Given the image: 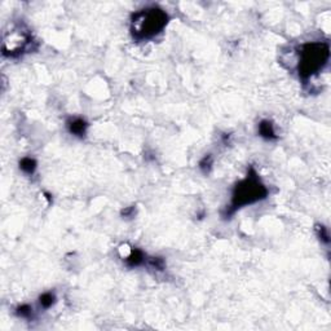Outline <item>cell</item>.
Listing matches in <instances>:
<instances>
[{"mask_svg": "<svg viewBox=\"0 0 331 331\" xmlns=\"http://www.w3.org/2000/svg\"><path fill=\"white\" fill-rule=\"evenodd\" d=\"M316 230H317L318 237H320V239H321L322 242L326 243V245H329V243H330V236H329L328 229L325 228L324 225H317Z\"/></svg>", "mask_w": 331, "mask_h": 331, "instance_id": "8fae6325", "label": "cell"}, {"mask_svg": "<svg viewBox=\"0 0 331 331\" xmlns=\"http://www.w3.org/2000/svg\"><path fill=\"white\" fill-rule=\"evenodd\" d=\"M170 16L162 8L153 7L137 10L131 16V35L136 41H147L155 38L166 29Z\"/></svg>", "mask_w": 331, "mask_h": 331, "instance_id": "3957f363", "label": "cell"}, {"mask_svg": "<svg viewBox=\"0 0 331 331\" xmlns=\"http://www.w3.org/2000/svg\"><path fill=\"white\" fill-rule=\"evenodd\" d=\"M16 314H17L20 318L30 320V318H33L34 311H33V308H31L29 304H24V305H20V307L16 309Z\"/></svg>", "mask_w": 331, "mask_h": 331, "instance_id": "30bf717a", "label": "cell"}, {"mask_svg": "<svg viewBox=\"0 0 331 331\" xmlns=\"http://www.w3.org/2000/svg\"><path fill=\"white\" fill-rule=\"evenodd\" d=\"M56 303V295L51 291H48V293L41 294L40 296H39V304H40V307L43 309H49L52 305H55Z\"/></svg>", "mask_w": 331, "mask_h": 331, "instance_id": "9c48e42d", "label": "cell"}, {"mask_svg": "<svg viewBox=\"0 0 331 331\" xmlns=\"http://www.w3.org/2000/svg\"><path fill=\"white\" fill-rule=\"evenodd\" d=\"M268 195H269L268 188L263 184V181L260 180L255 168L250 167L246 178L239 180L233 188L232 199L228 207L225 208V211L222 212V218H230L241 208L264 201L268 198Z\"/></svg>", "mask_w": 331, "mask_h": 331, "instance_id": "6da1fadb", "label": "cell"}, {"mask_svg": "<svg viewBox=\"0 0 331 331\" xmlns=\"http://www.w3.org/2000/svg\"><path fill=\"white\" fill-rule=\"evenodd\" d=\"M37 167H38V163L34 158L25 157L20 161V170L26 175H34Z\"/></svg>", "mask_w": 331, "mask_h": 331, "instance_id": "ba28073f", "label": "cell"}, {"mask_svg": "<svg viewBox=\"0 0 331 331\" xmlns=\"http://www.w3.org/2000/svg\"><path fill=\"white\" fill-rule=\"evenodd\" d=\"M135 212H136V208L133 207V206L132 207H127L122 211V216H124V218H132L135 215Z\"/></svg>", "mask_w": 331, "mask_h": 331, "instance_id": "4fadbf2b", "label": "cell"}, {"mask_svg": "<svg viewBox=\"0 0 331 331\" xmlns=\"http://www.w3.org/2000/svg\"><path fill=\"white\" fill-rule=\"evenodd\" d=\"M66 127H68L69 132L74 136L84 137L87 130H88V123L83 118H70L66 122Z\"/></svg>", "mask_w": 331, "mask_h": 331, "instance_id": "8992f818", "label": "cell"}, {"mask_svg": "<svg viewBox=\"0 0 331 331\" xmlns=\"http://www.w3.org/2000/svg\"><path fill=\"white\" fill-rule=\"evenodd\" d=\"M123 261L126 263V265L130 266V268H137V266H141L144 265V264H147V256L145 255L140 249L132 247V249L130 250L128 255H126L123 257Z\"/></svg>", "mask_w": 331, "mask_h": 331, "instance_id": "5b68a950", "label": "cell"}, {"mask_svg": "<svg viewBox=\"0 0 331 331\" xmlns=\"http://www.w3.org/2000/svg\"><path fill=\"white\" fill-rule=\"evenodd\" d=\"M259 135L268 141H273L278 139V135L274 130L273 122H270L268 119L261 120L259 123Z\"/></svg>", "mask_w": 331, "mask_h": 331, "instance_id": "52a82bcc", "label": "cell"}, {"mask_svg": "<svg viewBox=\"0 0 331 331\" xmlns=\"http://www.w3.org/2000/svg\"><path fill=\"white\" fill-rule=\"evenodd\" d=\"M199 167H201V170L203 171L205 174L210 172V170H211V167H212V157H211V155H206V157L201 161V163H199Z\"/></svg>", "mask_w": 331, "mask_h": 331, "instance_id": "7c38bea8", "label": "cell"}, {"mask_svg": "<svg viewBox=\"0 0 331 331\" xmlns=\"http://www.w3.org/2000/svg\"><path fill=\"white\" fill-rule=\"evenodd\" d=\"M37 48V41L26 26L22 24L13 25L12 29L4 33L1 53L4 57L18 58L25 53L34 51Z\"/></svg>", "mask_w": 331, "mask_h": 331, "instance_id": "277c9868", "label": "cell"}, {"mask_svg": "<svg viewBox=\"0 0 331 331\" xmlns=\"http://www.w3.org/2000/svg\"><path fill=\"white\" fill-rule=\"evenodd\" d=\"M296 70L299 79L307 84L329 64L330 45L328 41H308L296 49Z\"/></svg>", "mask_w": 331, "mask_h": 331, "instance_id": "7a4b0ae2", "label": "cell"}]
</instances>
